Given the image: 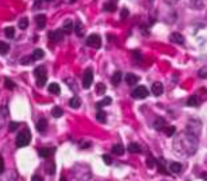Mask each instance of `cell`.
<instances>
[{
    "mask_svg": "<svg viewBox=\"0 0 207 181\" xmlns=\"http://www.w3.org/2000/svg\"><path fill=\"white\" fill-rule=\"evenodd\" d=\"M173 149L179 156H193L199 149V139L196 135L189 132H183L175 137Z\"/></svg>",
    "mask_w": 207,
    "mask_h": 181,
    "instance_id": "obj_1",
    "label": "cell"
},
{
    "mask_svg": "<svg viewBox=\"0 0 207 181\" xmlns=\"http://www.w3.org/2000/svg\"><path fill=\"white\" fill-rule=\"evenodd\" d=\"M73 175L76 181H89L92 178V171L88 166H76L73 170Z\"/></svg>",
    "mask_w": 207,
    "mask_h": 181,
    "instance_id": "obj_2",
    "label": "cell"
},
{
    "mask_svg": "<svg viewBox=\"0 0 207 181\" xmlns=\"http://www.w3.org/2000/svg\"><path fill=\"white\" fill-rule=\"evenodd\" d=\"M31 140V133L28 129L23 130V132L18 133L17 139H16V144H17V147H25Z\"/></svg>",
    "mask_w": 207,
    "mask_h": 181,
    "instance_id": "obj_3",
    "label": "cell"
},
{
    "mask_svg": "<svg viewBox=\"0 0 207 181\" xmlns=\"http://www.w3.org/2000/svg\"><path fill=\"white\" fill-rule=\"evenodd\" d=\"M34 75L37 78V86H44L47 82V69L44 67H37L34 71Z\"/></svg>",
    "mask_w": 207,
    "mask_h": 181,
    "instance_id": "obj_4",
    "label": "cell"
},
{
    "mask_svg": "<svg viewBox=\"0 0 207 181\" xmlns=\"http://www.w3.org/2000/svg\"><path fill=\"white\" fill-rule=\"evenodd\" d=\"M86 44H88L89 47H92V48H100L101 47L100 36H97V34H90L88 37V40H86Z\"/></svg>",
    "mask_w": 207,
    "mask_h": 181,
    "instance_id": "obj_5",
    "label": "cell"
},
{
    "mask_svg": "<svg viewBox=\"0 0 207 181\" xmlns=\"http://www.w3.org/2000/svg\"><path fill=\"white\" fill-rule=\"evenodd\" d=\"M148 89L145 88V86H137V88L133 91V98H135V99H145L146 96H148Z\"/></svg>",
    "mask_w": 207,
    "mask_h": 181,
    "instance_id": "obj_6",
    "label": "cell"
},
{
    "mask_svg": "<svg viewBox=\"0 0 207 181\" xmlns=\"http://www.w3.org/2000/svg\"><path fill=\"white\" fill-rule=\"evenodd\" d=\"M93 82V71L89 68V69L85 71V74H83V81H82V85L85 89H89Z\"/></svg>",
    "mask_w": 207,
    "mask_h": 181,
    "instance_id": "obj_7",
    "label": "cell"
},
{
    "mask_svg": "<svg viewBox=\"0 0 207 181\" xmlns=\"http://www.w3.org/2000/svg\"><path fill=\"white\" fill-rule=\"evenodd\" d=\"M64 33H65L64 30H54V31H51L48 36L52 41H56V43H58V41H62V38H64Z\"/></svg>",
    "mask_w": 207,
    "mask_h": 181,
    "instance_id": "obj_8",
    "label": "cell"
},
{
    "mask_svg": "<svg viewBox=\"0 0 207 181\" xmlns=\"http://www.w3.org/2000/svg\"><path fill=\"white\" fill-rule=\"evenodd\" d=\"M0 181H17V174L16 171L3 173V174H0Z\"/></svg>",
    "mask_w": 207,
    "mask_h": 181,
    "instance_id": "obj_9",
    "label": "cell"
},
{
    "mask_svg": "<svg viewBox=\"0 0 207 181\" xmlns=\"http://www.w3.org/2000/svg\"><path fill=\"white\" fill-rule=\"evenodd\" d=\"M151 91H152V93L155 96H161L162 93H164V85H162L161 82H155L151 86Z\"/></svg>",
    "mask_w": 207,
    "mask_h": 181,
    "instance_id": "obj_10",
    "label": "cell"
},
{
    "mask_svg": "<svg viewBox=\"0 0 207 181\" xmlns=\"http://www.w3.org/2000/svg\"><path fill=\"white\" fill-rule=\"evenodd\" d=\"M9 116V112H7V107L6 106H2L0 107V129L6 125V119Z\"/></svg>",
    "mask_w": 207,
    "mask_h": 181,
    "instance_id": "obj_11",
    "label": "cell"
},
{
    "mask_svg": "<svg viewBox=\"0 0 207 181\" xmlns=\"http://www.w3.org/2000/svg\"><path fill=\"white\" fill-rule=\"evenodd\" d=\"M171 41L175 43V44H183L185 43V38H183V36L179 34V33H172L171 34Z\"/></svg>",
    "mask_w": 207,
    "mask_h": 181,
    "instance_id": "obj_12",
    "label": "cell"
},
{
    "mask_svg": "<svg viewBox=\"0 0 207 181\" xmlns=\"http://www.w3.org/2000/svg\"><path fill=\"white\" fill-rule=\"evenodd\" d=\"M35 23H37V27L38 28H44L47 24V17L44 14H38L35 17Z\"/></svg>",
    "mask_w": 207,
    "mask_h": 181,
    "instance_id": "obj_13",
    "label": "cell"
},
{
    "mask_svg": "<svg viewBox=\"0 0 207 181\" xmlns=\"http://www.w3.org/2000/svg\"><path fill=\"white\" fill-rule=\"evenodd\" d=\"M55 149H49V147H44L41 149L40 151H38V154H40L41 157H44V159H48V157H51L52 154H54Z\"/></svg>",
    "mask_w": 207,
    "mask_h": 181,
    "instance_id": "obj_14",
    "label": "cell"
},
{
    "mask_svg": "<svg viewBox=\"0 0 207 181\" xmlns=\"http://www.w3.org/2000/svg\"><path fill=\"white\" fill-rule=\"evenodd\" d=\"M169 171L175 173V174L180 173V171H182V164H180V163H176V161L171 163V164H169Z\"/></svg>",
    "mask_w": 207,
    "mask_h": 181,
    "instance_id": "obj_15",
    "label": "cell"
},
{
    "mask_svg": "<svg viewBox=\"0 0 207 181\" xmlns=\"http://www.w3.org/2000/svg\"><path fill=\"white\" fill-rule=\"evenodd\" d=\"M125 82H127V85H135V83L138 82V77L134 74H127L125 75Z\"/></svg>",
    "mask_w": 207,
    "mask_h": 181,
    "instance_id": "obj_16",
    "label": "cell"
},
{
    "mask_svg": "<svg viewBox=\"0 0 207 181\" xmlns=\"http://www.w3.org/2000/svg\"><path fill=\"white\" fill-rule=\"evenodd\" d=\"M154 127H155L156 130H165V127H166V122H165V119H156L155 123H154Z\"/></svg>",
    "mask_w": 207,
    "mask_h": 181,
    "instance_id": "obj_17",
    "label": "cell"
},
{
    "mask_svg": "<svg viewBox=\"0 0 207 181\" xmlns=\"http://www.w3.org/2000/svg\"><path fill=\"white\" fill-rule=\"evenodd\" d=\"M47 126H48V123H47L45 119H40L38 120V123H37V130L40 133H44L47 130Z\"/></svg>",
    "mask_w": 207,
    "mask_h": 181,
    "instance_id": "obj_18",
    "label": "cell"
},
{
    "mask_svg": "<svg viewBox=\"0 0 207 181\" xmlns=\"http://www.w3.org/2000/svg\"><path fill=\"white\" fill-rule=\"evenodd\" d=\"M73 30H75V27H73V21L68 19L64 23V31H65L66 34H69V33H72Z\"/></svg>",
    "mask_w": 207,
    "mask_h": 181,
    "instance_id": "obj_19",
    "label": "cell"
},
{
    "mask_svg": "<svg viewBox=\"0 0 207 181\" xmlns=\"http://www.w3.org/2000/svg\"><path fill=\"white\" fill-rule=\"evenodd\" d=\"M48 91H49V93L59 95V93H61V86H59L58 83H51V85L48 86Z\"/></svg>",
    "mask_w": 207,
    "mask_h": 181,
    "instance_id": "obj_20",
    "label": "cell"
},
{
    "mask_svg": "<svg viewBox=\"0 0 207 181\" xmlns=\"http://www.w3.org/2000/svg\"><path fill=\"white\" fill-rule=\"evenodd\" d=\"M111 150H113V153L117 154V156H123V154H124V147H123V144H114Z\"/></svg>",
    "mask_w": 207,
    "mask_h": 181,
    "instance_id": "obj_21",
    "label": "cell"
},
{
    "mask_svg": "<svg viewBox=\"0 0 207 181\" xmlns=\"http://www.w3.org/2000/svg\"><path fill=\"white\" fill-rule=\"evenodd\" d=\"M111 82H113V85H119V83L121 82V72H120V71H117V72H114V74H113Z\"/></svg>",
    "mask_w": 207,
    "mask_h": 181,
    "instance_id": "obj_22",
    "label": "cell"
},
{
    "mask_svg": "<svg viewBox=\"0 0 207 181\" xmlns=\"http://www.w3.org/2000/svg\"><path fill=\"white\" fill-rule=\"evenodd\" d=\"M128 151H130V153H140L141 151V147L140 146H138V143H130L128 144Z\"/></svg>",
    "mask_w": 207,
    "mask_h": 181,
    "instance_id": "obj_23",
    "label": "cell"
},
{
    "mask_svg": "<svg viewBox=\"0 0 207 181\" xmlns=\"http://www.w3.org/2000/svg\"><path fill=\"white\" fill-rule=\"evenodd\" d=\"M80 103H82V102H80V99L78 98V96H73V98L69 101L70 107H73V109H78V107L80 106Z\"/></svg>",
    "mask_w": 207,
    "mask_h": 181,
    "instance_id": "obj_24",
    "label": "cell"
},
{
    "mask_svg": "<svg viewBox=\"0 0 207 181\" xmlns=\"http://www.w3.org/2000/svg\"><path fill=\"white\" fill-rule=\"evenodd\" d=\"M199 103H200L199 96H190V98L187 99V105H189V106H199Z\"/></svg>",
    "mask_w": 207,
    "mask_h": 181,
    "instance_id": "obj_25",
    "label": "cell"
},
{
    "mask_svg": "<svg viewBox=\"0 0 207 181\" xmlns=\"http://www.w3.org/2000/svg\"><path fill=\"white\" fill-rule=\"evenodd\" d=\"M10 50V45L7 43H4V41H0V54L2 55H4V54H7Z\"/></svg>",
    "mask_w": 207,
    "mask_h": 181,
    "instance_id": "obj_26",
    "label": "cell"
},
{
    "mask_svg": "<svg viewBox=\"0 0 207 181\" xmlns=\"http://www.w3.org/2000/svg\"><path fill=\"white\" fill-rule=\"evenodd\" d=\"M31 57H33L34 60H43L44 58V51H43V50H40V48H37L35 51L33 52V55H31Z\"/></svg>",
    "mask_w": 207,
    "mask_h": 181,
    "instance_id": "obj_27",
    "label": "cell"
},
{
    "mask_svg": "<svg viewBox=\"0 0 207 181\" xmlns=\"http://www.w3.org/2000/svg\"><path fill=\"white\" fill-rule=\"evenodd\" d=\"M45 171L48 173L49 175L55 174V163H54V161H49L48 164H47V167H45Z\"/></svg>",
    "mask_w": 207,
    "mask_h": 181,
    "instance_id": "obj_28",
    "label": "cell"
},
{
    "mask_svg": "<svg viewBox=\"0 0 207 181\" xmlns=\"http://www.w3.org/2000/svg\"><path fill=\"white\" fill-rule=\"evenodd\" d=\"M96 119H97L100 123H104V122H106V119H107V115H106V112H103V111H99V112H97V115H96Z\"/></svg>",
    "mask_w": 207,
    "mask_h": 181,
    "instance_id": "obj_29",
    "label": "cell"
},
{
    "mask_svg": "<svg viewBox=\"0 0 207 181\" xmlns=\"http://www.w3.org/2000/svg\"><path fill=\"white\" fill-rule=\"evenodd\" d=\"M62 115H64V111H62L59 106H55L54 109H52V116L54 117H61Z\"/></svg>",
    "mask_w": 207,
    "mask_h": 181,
    "instance_id": "obj_30",
    "label": "cell"
},
{
    "mask_svg": "<svg viewBox=\"0 0 207 181\" xmlns=\"http://www.w3.org/2000/svg\"><path fill=\"white\" fill-rule=\"evenodd\" d=\"M165 133H166V136L171 137V136H173L175 133H176V127H175V126H166V127H165Z\"/></svg>",
    "mask_w": 207,
    "mask_h": 181,
    "instance_id": "obj_31",
    "label": "cell"
},
{
    "mask_svg": "<svg viewBox=\"0 0 207 181\" xmlns=\"http://www.w3.org/2000/svg\"><path fill=\"white\" fill-rule=\"evenodd\" d=\"M75 31H76V34L79 36V37L83 36V26H82L80 21H76V24H75Z\"/></svg>",
    "mask_w": 207,
    "mask_h": 181,
    "instance_id": "obj_32",
    "label": "cell"
},
{
    "mask_svg": "<svg viewBox=\"0 0 207 181\" xmlns=\"http://www.w3.org/2000/svg\"><path fill=\"white\" fill-rule=\"evenodd\" d=\"M111 103V98H104L103 101H100V102H97V109H100V107H103V106H107V105H110Z\"/></svg>",
    "mask_w": 207,
    "mask_h": 181,
    "instance_id": "obj_33",
    "label": "cell"
},
{
    "mask_svg": "<svg viewBox=\"0 0 207 181\" xmlns=\"http://www.w3.org/2000/svg\"><path fill=\"white\" fill-rule=\"evenodd\" d=\"M96 92H97V95H103V93L106 92L104 83H97V85H96Z\"/></svg>",
    "mask_w": 207,
    "mask_h": 181,
    "instance_id": "obj_34",
    "label": "cell"
},
{
    "mask_svg": "<svg viewBox=\"0 0 207 181\" xmlns=\"http://www.w3.org/2000/svg\"><path fill=\"white\" fill-rule=\"evenodd\" d=\"M18 27H20V30H25V28L28 27V19H21L20 21H18Z\"/></svg>",
    "mask_w": 207,
    "mask_h": 181,
    "instance_id": "obj_35",
    "label": "cell"
},
{
    "mask_svg": "<svg viewBox=\"0 0 207 181\" xmlns=\"http://www.w3.org/2000/svg\"><path fill=\"white\" fill-rule=\"evenodd\" d=\"M4 34H6V37L13 38V37H14V28H13V27H7L6 30H4Z\"/></svg>",
    "mask_w": 207,
    "mask_h": 181,
    "instance_id": "obj_36",
    "label": "cell"
},
{
    "mask_svg": "<svg viewBox=\"0 0 207 181\" xmlns=\"http://www.w3.org/2000/svg\"><path fill=\"white\" fill-rule=\"evenodd\" d=\"M146 167H149V169H154V167H155V159H154V157L149 156L148 159H146Z\"/></svg>",
    "mask_w": 207,
    "mask_h": 181,
    "instance_id": "obj_37",
    "label": "cell"
},
{
    "mask_svg": "<svg viewBox=\"0 0 207 181\" xmlns=\"http://www.w3.org/2000/svg\"><path fill=\"white\" fill-rule=\"evenodd\" d=\"M4 85H6L7 89H14L16 88V83L13 82L11 79H9V78H6V81H4Z\"/></svg>",
    "mask_w": 207,
    "mask_h": 181,
    "instance_id": "obj_38",
    "label": "cell"
},
{
    "mask_svg": "<svg viewBox=\"0 0 207 181\" xmlns=\"http://www.w3.org/2000/svg\"><path fill=\"white\" fill-rule=\"evenodd\" d=\"M104 10L106 12H114L116 10V3H106L104 4Z\"/></svg>",
    "mask_w": 207,
    "mask_h": 181,
    "instance_id": "obj_39",
    "label": "cell"
},
{
    "mask_svg": "<svg viewBox=\"0 0 207 181\" xmlns=\"http://www.w3.org/2000/svg\"><path fill=\"white\" fill-rule=\"evenodd\" d=\"M18 126H20V125H18L17 122H11L9 125V130H10V132H16V130L18 129Z\"/></svg>",
    "mask_w": 207,
    "mask_h": 181,
    "instance_id": "obj_40",
    "label": "cell"
},
{
    "mask_svg": "<svg viewBox=\"0 0 207 181\" xmlns=\"http://www.w3.org/2000/svg\"><path fill=\"white\" fill-rule=\"evenodd\" d=\"M199 77H200L201 79L207 78V68H201V69L199 71Z\"/></svg>",
    "mask_w": 207,
    "mask_h": 181,
    "instance_id": "obj_41",
    "label": "cell"
},
{
    "mask_svg": "<svg viewBox=\"0 0 207 181\" xmlns=\"http://www.w3.org/2000/svg\"><path fill=\"white\" fill-rule=\"evenodd\" d=\"M31 61H34L33 57H24V58L21 60V64H23V65H28Z\"/></svg>",
    "mask_w": 207,
    "mask_h": 181,
    "instance_id": "obj_42",
    "label": "cell"
},
{
    "mask_svg": "<svg viewBox=\"0 0 207 181\" xmlns=\"http://www.w3.org/2000/svg\"><path fill=\"white\" fill-rule=\"evenodd\" d=\"M159 171L164 173V174H166V170H165V161L164 160H159Z\"/></svg>",
    "mask_w": 207,
    "mask_h": 181,
    "instance_id": "obj_43",
    "label": "cell"
},
{
    "mask_svg": "<svg viewBox=\"0 0 207 181\" xmlns=\"http://www.w3.org/2000/svg\"><path fill=\"white\" fill-rule=\"evenodd\" d=\"M103 161L106 163L107 166H110V164H111V163H113V160H111V157H110L109 154H104V156H103Z\"/></svg>",
    "mask_w": 207,
    "mask_h": 181,
    "instance_id": "obj_44",
    "label": "cell"
},
{
    "mask_svg": "<svg viewBox=\"0 0 207 181\" xmlns=\"http://www.w3.org/2000/svg\"><path fill=\"white\" fill-rule=\"evenodd\" d=\"M4 173V161H3V157L0 156V174Z\"/></svg>",
    "mask_w": 207,
    "mask_h": 181,
    "instance_id": "obj_45",
    "label": "cell"
},
{
    "mask_svg": "<svg viewBox=\"0 0 207 181\" xmlns=\"http://www.w3.org/2000/svg\"><path fill=\"white\" fill-rule=\"evenodd\" d=\"M128 16V10L127 9H123V12H121V19H125Z\"/></svg>",
    "mask_w": 207,
    "mask_h": 181,
    "instance_id": "obj_46",
    "label": "cell"
},
{
    "mask_svg": "<svg viewBox=\"0 0 207 181\" xmlns=\"http://www.w3.org/2000/svg\"><path fill=\"white\" fill-rule=\"evenodd\" d=\"M178 2H179V0H165V3H168V4H171V6H172V4H176V3H178Z\"/></svg>",
    "mask_w": 207,
    "mask_h": 181,
    "instance_id": "obj_47",
    "label": "cell"
},
{
    "mask_svg": "<svg viewBox=\"0 0 207 181\" xmlns=\"http://www.w3.org/2000/svg\"><path fill=\"white\" fill-rule=\"evenodd\" d=\"M33 181H43V177H40V175H33Z\"/></svg>",
    "mask_w": 207,
    "mask_h": 181,
    "instance_id": "obj_48",
    "label": "cell"
},
{
    "mask_svg": "<svg viewBox=\"0 0 207 181\" xmlns=\"http://www.w3.org/2000/svg\"><path fill=\"white\" fill-rule=\"evenodd\" d=\"M41 4H43V2H35V4H34V9H41Z\"/></svg>",
    "mask_w": 207,
    "mask_h": 181,
    "instance_id": "obj_49",
    "label": "cell"
},
{
    "mask_svg": "<svg viewBox=\"0 0 207 181\" xmlns=\"http://www.w3.org/2000/svg\"><path fill=\"white\" fill-rule=\"evenodd\" d=\"M201 178H203L204 181H207V174H203V175H201Z\"/></svg>",
    "mask_w": 207,
    "mask_h": 181,
    "instance_id": "obj_50",
    "label": "cell"
},
{
    "mask_svg": "<svg viewBox=\"0 0 207 181\" xmlns=\"http://www.w3.org/2000/svg\"><path fill=\"white\" fill-rule=\"evenodd\" d=\"M59 181H66V178H65V177H61V180H59Z\"/></svg>",
    "mask_w": 207,
    "mask_h": 181,
    "instance_id": "obj_51",
    "label": "cell"
},
{
    "mask_svg": "<svg viewBox=\"0 0 207 181\" xmlns=\"http://www.w3.org/2000/svg\"><path fill=\"white\" fill-rule=\"evenodd\" d=\"M48 2H49V0H48Z\"/></svg>",
    "mask_w": 207,
    "mask_h": 181,
    "instance_id": "obj_52",
    "label": "cell"
}]
</instances>
